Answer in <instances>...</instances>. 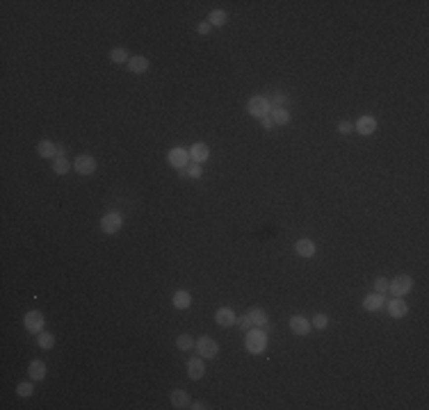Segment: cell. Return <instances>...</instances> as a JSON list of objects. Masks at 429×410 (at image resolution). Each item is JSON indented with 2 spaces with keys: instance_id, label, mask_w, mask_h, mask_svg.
<instances>
[{
  "instance_id": "obj_27",
  "label": "cell",
  "mask_w": 429,
  "mask_h": 410,
  "mask_svg": "<svg viewBox=\"0 0 429 410\" xmlns=\"http://www.w3.org/2000/svg\"><path fill=\"white\" fill-rule=\"evenodd\" d=\"M176 346H178V351H192L194 346H197V342L192 339V335H178Z\"/></svg>"
},
{
  "instance_id": "obj_31",
  "label": "cell",
  "mask_w": 429,
  "mask_h": 410,
  "mask_svg": "<svg viewBox=\"0 0 429 410\" xmlns=\"http://www.w3.org/2000/svg\"><path fill=\"white\" fill-rule=\"evenodd\" d=\"M310 326L320 328V331H322V328H327V326H329V317H327V315H322V312H320V315L313 317V324H310Z\"/></svg>"
},
{
  "instance_id": "obj_28",
  "label": "cell",
  "mask_w": 429,
  "mask_h": 410,
  "mask_svg": "<svg viewBox=\"0 0 429 410\" xmlns=\"http://www.w3.org/2000/svg\"><path fill=\"white\" fill-rule=\"evenodd\" d=\"M69 169H73V167L69 164V160H66V157H55V162H53V171L55 173L64 176V173H69Z\"/></svg>"
},
{
  "instance_id": "obj_34",
  "label": "cell",
  "mask_w": 429,
  "mask_h": 410,
  "mask_svg": "<svg viewBox=\"0 0 429 410\" xmlns=\"http://www.w3.org/2000/svg\"><path fill=\"white\" fill-rule=\"evenodd\" d=\"M201 173H203V169H201V164H192V167H187V176H192V178H201Z\"/></svg>"
},
{
  "instance_id": "obj_16",
  "label": "cell",
  "mask_w": 429,
  "mask_h": 410,
  "mask_svg": "<svg viewBox=\"0 0 429 410\" xmlns=\"http://www.w3.org/2000/svg\"><path fill=\"white\" fill-rule=\"evenodd\" d=\"M295 251H297V256L301 258H313L315 256V244L310 242V239H297V244H295Z\"/></svg>"
},
{
  "instance_id": "obj_30",
  "label": "cell",
  "mask_w": 429,
  "mask_h": 410,
  "mask_svg": "<svg viewBox=\"0 0 429 410\" xmlns=\"http://www.w3.org/2000/svg\"><path fill=\"white\" fill-rule=\"evenodd\" d=\"M32 392H35L32 383H18V385H16V394H18V397H32Z\"/></svg>"
},
{
  "instance_id": "obj_29",
  "label": "cell",
  "mask_w": 429,
  "mask_h": 410,
  "mask_svg": "<svg viewBox=\"0 0 429 410\" xmlns=\"http://www.w3.org/2000/svg\"><path fill=\"white\" fill-rule=\"evenodd\" d=\"M288 103V94H283V91H276L272 98H269V105L272 107H283Z\"/></svg>"
},
{
  "instance_id": "obj_3",
  "label": "cell",
  "mask_w": 429,
  "mask_h": 410,
  "mask_svg": "<svg viewBox=\"0 0 429 410\" xmlns=\"http://www.w3.org/2000/svg\"><path fill=\"white\" fill-rule=\"evenodd\" d=\"M411 287H413V280H411V276H406V273L393 278V283H388V292H390L393 297H404V294L411 292Z\"/></svg>"
},
{
  "instance_id": "obj_33",
  "label": "cell",
  "mask_w": 429,
  "mask_h": 410,
  "mask_svg": "<svg viewBox=\"0 0 429 410\" xmlns=\"http://www.w3.org/2000/svg\"><path fill=\"white\" fill-rule=\"evenodd\" d=\"M375 292H377V294H386V292H388V280L379 276V278L375 280Z\"/></svg>"
},
{
  "instance_id": "obj_20",
  "label": "cell",
  "mask_w": 429,
  "mask_h": 410,
  "mask_svg": "<svg viewBox=\"0 0 429 410\" xmlns=\"http://www.w3.org/2000/svg\"><path fill=\"white\" fill-rule=\"evenodd\" d=\"M37 153L42 155V157H46V160H50V157H57V144L43 139V142H39V146H37Z\"/></svg>"
},
{
  "instance_id": "obj_7",
  "label": "cell",
  "mask_w": 429,
  "mask_h": 410,
  "mask_svg": "<svg viewBox=\"0 0 429 410\" xmlns=\"http://www.w3.org/2000/svg\"><path fill=\"white\" fill-rule=\"evenodd\" d=\"M194 349L199 351V356L201 358H214L217 353H219V344H217L213 337H199Z\"/></svg>"
},
{
  "instance_id": "obj_39",
  "label": "cell",
  "mask_w": 429,
  "mask_h": 410,
  "mask_svg": "<svg viewBox=\"0 0 429 410\" xmlns=\"http://www.w3.org/2000/svg\"><path fill=\"white\" fill-rule=\"evenodd\" d=\"M64 150H66L64 144H57V157H64Z\"/></svg>"
},
{
  "instance_id": "obj_8",
  "label": "cell",
  "mask_w": 429,
  "mask_h": 410,
  "mask_svg": "<svg viewBox=\"0 0 429 410\" xmlns=\"http://www.w3.org/2000/svg\"><path fill=\"white\" fill-rule=\"evenodd\" d=\"M23 324H25V328H28V333H35V335H39L43 331V315L42 312H37V310H30L28 315H25V319H23Z\"/></svg>"
},
{
  "instance_id": "obj_21",
  "label": "cell",
  "mask_w": 429,
  "mask_h": 410,
  "mask_svg": "<svg viewBox=\"0 0 429 410\" xmlns=\"http://www.w3.org/2000/svg\"><path fill=\"white\" fill-rule=\"evenodd\" d=\"M173 305L178 310H187L192 305V297H190V292H185V290H178L176 294H173Z\"/></svg>"
},
{
  "instance_id": "obj_24",
  "label": "cell",
  "mask_w": 429,
  "mask_h": 410,
  "mask_svg": "<svg viewBox=\"0 0 429 410\" xmlns=\"http://www.w3.org/2000/svg\"><path fill=\"white\" fill-rule=\"evenodd\" d=\"M226 21H228V14L224 9H213L208 16V23L213 28H221V25H226Z\"/></svg>"
},
{
  "instance_id": "obj_9",
  "label": "cell",
  "mask_w": 429,
  "mask_h": 410,
  "mask_svg": "<svg viewBox=\"0 0 429 410\" xmlns=\"http://www.w3.org/2000/svg\"><path fill=\"white\" fill-rule=\"evenodd\" d=\"M187 160H190V153L185 149H180V146H176V149H172L167 153V162L172 164L173 169H183L187 167Z\"/></svg>"
},
{
  "instance_id": "obj_4",
  "label": "cell",
  "mask_w": 429,
  "mask_h": 410,
  "mask_svg": "<svg viewBox=\"0 0 429 410\" xmlns=\"http://www.w3.org/2000/svg\"><path fill=\"white\" fill-rule=\"evenodd\" d=\"M121 226H124V219H121L119 212H107V214H103V219H101V230L105 232V235H114V232H119Z\"/></svg>"
},
{
  "instance_id": "obj_17",
  "label": "cell",
  "mask_w": 429,
  "mask_h": 410,
  "mask_svg": "<svg viewBox=\"0 0 429 410\" xmlns=\"http://www.w3.org/2000/svg\"><path fill=\"white\" fill-rule=\"evenodd\" d=\"M290 331L295 335H306L310 331V321L306 317H292L290 319Z\"/></svg>"
},
{
  "instance_id": "obj_10",
  "label": "cell",
  "mask_w": 429,
  "mask_h": 410,
  "mask_svg": "<svg viewBox=\"0 0 429 410\" xmlns=\"http://www.w3.org/2000/svg\"><path fill=\"white\" fill-rule=\"evenodd\" d=\"M406 312H409V305H406L404 298L395 297L393 301H388V315L393 319H402V317H406Z\"/></svg>"
},
{
  "instance_id": "obj_25",
  "label": "cell",
  "mask_w": 429,
  "mask_h": 410,
  "mask_svg": "<svg viewBox=\"0 0 429 410\" xmlns=\"http://www.w3.org/2000/svg\"><path fill=\"white\" fill-rule=\"evenodd\" d=\"M110 60H112L114 64H128L130 55H128L126 48H112V50H110Z\"/></svg>"
},
{
  "instance_id": "obj_22",
  "label": "cell",
  "mask_w": 429,
  "mask_h": 410,
  "mask_svg": "<svg viewBox=\"0 0 429 410\" xmlns=\"http://www.w3.org/2000/svg\"><path fill=\"white\" fill-rule=\"evenodd\" d=\"M172 406L173 408H190V397H187V392H183V390H173L172 392Z\"/></svg>"
},
{
  "instance_id": "obj_11",
  "label": "cell",
  "mask_w": 429,
  "mask_h": 410,
  "mask_svg": "<svg viewBox=\"0 0 429 410\" xmlns=\"http://www.w3.org/2000/svg\"><path fill=\"white\" fill-rule=\"evenodd\" d=\"M187 153H190V157H192L194 162H197V164H201V162H206V160L210 157V149H208V144H203V142L192 144Z\"/></svg>"
},
{
  "instance_id": "obj_14",
  "label": "cell",
  "mask_w": 429,
  "mask_h": 410,
  "mask_svg": "<svg viewBox=\"0 0 429 410\" xmlns=\"http://www.w3.org/2000/svg\"><path fill=\"white\" fill-rule=\"evenodd\" d=\"M214 321H217L219 326H233V324L238 321V317H235V312H233L231 308H219L214 312Z\"/></svg>"
},
{
  "instance_id": "obj_15",
  "label": "cell",
  "mask_w": 429,
  "mask_h": 410,
  "mask_svg": "<svg viewBox=\"0 0 429 410\" xmlns=\"http://www.w3.org/2000/svg\"><path fill=\"white\" fill-rule=\"evenodd\" d=\"M382 305H384V294H377V292H372V294H368V297L363 298V310H368V312L382 310Z\"/></svg>"
},
{
  "instance_id": "obj_32",
  "label": "cell",
  "mask_w": 429,
  "mask_h": 410,
  "mask_svg": "<svg viewBox=\"0 0 429 410\" xmlns=\"http://www.w3.org/2000/svg\"><path fill=\"white\" fill-rule=\"evenodd\" d=\"M235 324H238L240 328H242V331H251V328H254V324H251V319H249V315H242V317H238V321H235Z\"/></svg>"
},
{
  "instance_id": "obj_36",
  "label": "cell",
  "mask_w": 429,
  "mask_h": 410,
  "mask_svg": "<svg viewBox=\"0 0 429 410\" xmlns=\"http://www.w3.org/2000/svg\"><path fill=\"white\" fill-rule=\"evenodd\" d=\"M260 125L265 128V130H272V128H274V121H272V116L267 114V116H262L260 119Z\"/></svg>"
},
{
  "instance_id": "obj_18",
  "label": "cell",
  "mask_w": 429,
  "mask_h": 410,
  "mask_svg": "<svg viewBox=\"0 0 429 410\" xmlns=\"http://www.w3.org/2000/svg\"><path fill=\"white\" fill-rule=\"evenodd\" d=\"M28 372H30L32 380H43L46 378V363H43V360H32V363L28 365Z\"/></svg>"
},
{
  "instance_id": "obj_35",
  "label": "cell",
  "mask_w": 429,
  "mask_h": 410,
  "mask_svg": "<svg viewBox=\"0 0 429 410\" xmlns=\"http://www.w3.org/2000/svg\"><path fill=\"white\" fill-rule=\"evenodd\" d=\"M352 130H354V123H349V121H340L338 123V132H343V135H349Z\"/></svg>"
},
{
  "instance_id": "obj_37",
  "label": "cell",
  "mask_w": 429,
  "mask_h": 410,
  "mask_svg": "<svg viewBox=\"0 0 429 410\" xmlns=\"http://www.w3.org/2000/svg\"><path fill=\"white\" fill-rule=\"evenodd\" d=\"M210 30H213V25H210L208 21H203V23H199V28H197V32H199V35H208Z\"/></svg>"
},
{
  "instance_id": "obj_12",
  "label": "cell",
  "mask_w": 429,
  "mask_h": 410,
  "mask_svg": "<svg viewBox=\"0 0 429 410\" xmlns=\"http://www.w3.org/2000/svg\"><path fill=\"white\" fill-rule=\"evenodd\" d=\"M354 130L361 132L363 137L372 135V132L377 130V119H375V116H361V119L354 123Z\"/></svg>"
},
{
  "instance_id": "obj_2",
  "label": "cell",
  "mask_w": 429,
  "mask_h": 410,
  "mask_svg": "<svg viewBox=\"0 0 429 410\" xmlns=\"http://www.w3.org/2000/svg\"><path fill=\"white\" fill-rule=\"evenodd\" d=\"M247 112H249L251 116H256V119H262V116H267V114L272 112L269 98H265V96H254V98L247 103Z\"/></svg>"
},
{
  "instance_id": "obj_26",
  "label": "cell",
  "mask_w": 429,
  "mask_h": 410,
  "mask_svg": "<svg viewBox=\"0 0 429 410\" xmlns=\"http://www.w3.org/2000/svg\"><path fill=\"white\" fill-rule=\"evenodd\" d=\"M37 344L42 346V349L50 351L55 346V335L53 333H43V331H42V333L37 335Z\"/></svg>"
},
{
  "instance_id": "obj_6",
  "label": "cell",
  "mask_w": 429,
  "mask_h": 410,
  "mask_svg": "<svg viewBox=\"0 0 429 410\" xmlns=\"http://www.w3.org/2000/svg\"><path fill=\"white\" fill-rule=\"evenodd\" d=\"M73 171L80 173V176H91L96 171V160L91 155H78L73 160Z\"/></svg>"
},
{
  "instance_id": "obj_19",
  "label": "cell",
  "mask_w": 429,
  "mask_h": 410,
  "mask_svg": "<svg viewBox=\"0 0 429 410\" xmlns=\"http://www.w3.org/2000/svg\"><path fill=\"white\" fill-rule=\"evenodd\" d=\"M128 71H130V73H146V71H149V60H146V57H142V55H137V57H130V60H128Z\"/></svg>"
},
{
  "instance_id": "obj_38",
  "label": "cell",
  "mask_w": 429,
  "mask_h": 410,
  "mask_svg": "<svg viewBox=\"0 0 429 410\" xmlns=\"http://www.w3.org/2000/svg\"><path fill=\"white\" fill-rule=\"evenodd\" d=\"M190 408H192V410H203V408H208V406L203 404V401H194V404H192Z\"/></svg>"
},
{
  "instance_id": "obj_40",
  "label": "cell",
  "mask_w": 429,
  "mask_h": 410,
  "mask_svg": "<svg viewBox=\"0 0 429 410\" xmlns=\"http://www.w3.org/2000/svg\"><path fill=\"white\" fill-rule=\"evenodd\" d=\"M178 176H180V178H187V167L178 169Z\"/></svg>"
},
{
  "instance_id": "obj_1",
  "label": "cell",
  "mask_w": 429,
  "mask_h": 410,
  "mask_svg": "<svg viewBox=\"0 0 429 410\" xmlns=\"http://www.w3.org/2000/svg\"><path fill=\"white\" fill-rule=\"evenodd\" d=\"M245 346L249 353H262L265 346H267V333H262L260 328H254V331H247V337H245Z\"/></svg>"
},
{
  "instance_id": "obj_5",
  "label": "cell",
  "mask_w": 429,
  "mask_h": 410,
  "mask_svg": "<svg viewBox=\"0 0 429 410\" xmlns=\"http://www.w3.org/2000/svg\"><path fill=\"white\" fill-rule=\"evenodd\" d=\"M247 315H249V319H251V324H254V328H260L262 333H272V324H269L267 312H265L262 308H251Z\"/></svg>"
},
{
  "instance_id": "obj_13",
  "label": "cell",
  "mask_w": 429,
  "mask_h": 410,
  "mask_svg": "<svg viewBox=\"0 0 429 410\" xmlns=\"http://www.w3.org/2000/svg\"><path fill=\"white\" fill-rule=\"evenodd\" d=\"M203 374H206V365H203L201 358H190L187 360V376L192 380H199Z\"/></svg>"
},
{
  "instance_id": "obj_23",
  "label": "cell",
  "mask_w": 429,
  "mask_h": 410,
  "mask_svg": "<svg viewBox=\"0 0 429 410\" xmlns=\"http://www.w3.org/2000/svg\"><path fill=\"white\" fill-rule=\"evenodd\" d=\"M269 116H272V121H274V123H279V125L290 123V112H288L286 107H272Z\"/></svg>"
}]
</instances>
